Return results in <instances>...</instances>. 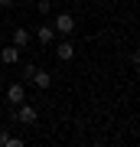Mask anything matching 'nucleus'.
<instances>
[{
  "instance_id": "nucleus-11",
  "label": "nucleus",
  "mask_w": 140,
  "mask_h": 147,
  "mask_svg": "<svg viewBox=\"0 0 140 147\" xmlns=\"http://www.w3.org/2000/svg\"><path fill=\"white\" fill-rule=\"evenodd\" d=\"M16 0H0V10H7V7H13Z\"/></svg>"
},
{
  "instance_id": "nucleus-2",
  "label": "nucleus",
  "mask_w": 140,
  "mask_h": 147,
  "mask_svg": "<svg viewBox=\"0 0 140 147\" xmlns=\"http://www.w3.org/2000/svg\"><path fill=\"white\" fill-rule=\"evenodd\" d=\"M7 101H10V105H23V101H26V88H23L20 82L7 88Z\"/></svg>"
},
{
  "instance_id": "nucleus-10",
  "label": "nucleus",
  "mask_w": 140,
  "mask_h": 147,
  "mask_svg": "<svg viewBox=\"0 0 140 147\" xmlns=\"http://www.w3.org/2000/svg\"><path fill=\"white\" fill-rule=\"evenodd\" d=\"M130 62H134V65L140 69V49H134V53H130Z\"/></svg>"
},
{
  "instance_id": "nucleus-6",
  "label": "nucleus",
  "mask_w": 140,
  "mask_h": 147,
  "mask_svg": "<svg viewBox=\"0 0 140 147\" xmlns=\"http://www.w3.org/2000/svg\"><path fill=\"white\" fill-rule=\"evenodd\" d=\"M33 85H36V88H49V85H52V75L42 72V69H36V72H33Z\"/></svg>"
},
{
  "instance_id": "nucleus-9",
  "label": "nucleus",
  "mask_w": 140,
  "mask_h": 147,
  "mask_svg": "<svg viewBox=\"0 0 140 147\" xmlns=\"http://www.w3.org/2000/svg\"><path fill=\"white\" fill-rule=\"evenodd\" d=\"M52 10V3H49V0H39V13H49Z\"/></svg>"
},
{
  "instance_id": "nucleus-8",
  "label": "nucleus",
  "mask_w": 140,
  "mask_h": 147,
  "mask_svg": "<svg viewBox=\"0 0 140 147\" xmlns=\"http://www.w3.org/2000/svg\"><path fill=\"white\" fill-rule=\"evenodd\" d=\"M26 42H29V30H26V26H16L13 30V46H26Z\"/></svg>"
},
{
  "instance_id": "nucleus-3",
  "label": "nucleus",
  "mask_w": 140,
  "mask_h": 147,
  "mask_svg": "<svg viewBox=\"0 0 140 147\" xmlns=\"http://www.w3.org/2000/svg\"><path fill=\"white\" fill-rule=\"evenodd\" d=\"M56 30H59V33H72V30H75V16H72V13H59V16H56Z\"/></svg>"
},
{
  "instance_id": "nucleus-4",
  "label": "nucleus",
  "mask_w": 140,
  "mask_h": 147,
  "mask_svg": "<svg viewBox=\"0 0 140 147\" xmlns=\"http://www.w3.org/2000/svg\"><path fill=\"white\" fill-rule=\"evenodd\" d=\"M56 56L62 59V62H68V59L75 56V46H72V42H68V39H62V42H59V46H56Z\"/></svg>"
},
{
  "instance_id": "nucleus-1",
  "label": "nucleus",
  "mask_w": 140,
  "mask_h": 147,
  "mask_svg": "<svg viewBox=\"0 0 140 147\" xmlns=\"http://www.w3.org/2000/svg\"><path fill=\"white\" fill-rule=\"evenodd\" d=\"M16 121H20V124H36V108H33V105H26V101H23V105H20V111H16V115H13Z\"/></svg>"
},
{
  "instance_id": "nucleus-5",
  "label": "nucleus",
  "mask_w": 140,
  "mask_h": 147,
  "mask_svg": "<svg viewBox=\"0 0 140 147\" xmlns=\"http://www.w3.org/2000/svg\"><path fill=\"white\" fill-rule=\"evenodd\" d=\"M0 59H3L7 65H13L16 59H20V46H3V49H0Z\"/></svg>"
},
{
  "instance_id": "nucleus-7",
  "label": "nucleus",
  "mask_w": 140,
  "mask_h": 147,
  "mask_svg": "<svg viewBox=\"0 0 140 147\" xmlns=\"http://www.w3.org/2000/svg\"><path fill=\"white\" fill-rule=\"evenodd\" d=\"M52 33H56V26H49V23H42V26L36 30V39L42 42V46H49V42H52Z\"/></svg>"
}]
</instances>
